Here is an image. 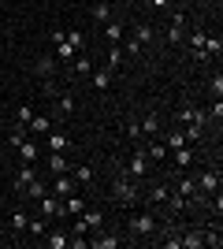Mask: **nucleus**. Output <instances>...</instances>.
Segmentation results:
<instances>
[{"mask_svg":"<svg viewBox=\"0 0 223 249\" xmlns=\"http://www.w3.org/2000/svg\"><path fill=\"white\" fill-rule=\"evenodd\" d=\"M127 231H130V234H138V238H149V234H156V216H149V212H138V216H130Z\"/></svg>","mask_w":223,"mask_h":249,"instance_id":"f257e3e1","label":"nucleus"},{"mask_svg":"<svg viewBox=\"0 0 223 249\" xmlns=\"http://www.w3.org/2000/svg\"><path fill=\"white\" fill-rule=\"evenodd\" d=\"M149 164H153V160L145 156V145H138L134 153H130V160H127V175L130 178H145L149 175Z\"/></svg>","mask_w":223,"mask_h":249,"instance_id":"f03ea898","label":"nucleus"},{"mask_svg":"<svg viewBox=\"0 0 223 249\" xmlns=\"http://www.w3.org/2000/svg\"><path fill=\"white\" fill-rule=\"evenodd\" d=\"M112 194H116V201H127V205L138 201V186H134V178H130V175H119L116 182H112Z\"/></svg>","mask_w":223,"mask_h":249,"instance_id":"7ed1b4c3","label":"nucleus"},{"mask_svg":"<svg viewBox=\"0 0 223 249\" xmlns=\"http://www.w3.org/2000/svg\"><path fill=\"white\" fill-rule=\"evenodd\" d=\"M197 178V190H201L205 197H212L216 190H220V171L216 167H208V171H201V175H193Z\"/></svg>","mask_w":223,"mask_h":249,"instance_id":"20e7f679","label":"nucleus"},{"mask_svg":"<svg viewBox=\"0 0 223 249\" xmlns=\"http://www.w3.org/2000/svg\"><path fill=\"white\" fill-rule=\"evenodd\" d=\"M37 212H41V216H67L64 201L56 197V194H41V197H37Z\"/></svg>","mask_w":223,"mask_h":249,"instance_id":"39448f33","label":"nucleus"},{"mask_svg":"<svg viewBox=\"0 0 223 249\" xmlns=\"http://www.w3.org/2000/svg\"><path fill=\"white\" fill-rule=\"evenodd\" d=\"M175 194H182L186 201H208L201 190H197V178H193V175H182V178H179V190H175Z\"/></svg>","mask_w":223,"mask_h":249,"instance_id":"423d86ee","label":"nucleus"},{"mask_svg":"<svg viewBox=\"0 0 223 249\" xmlns=\"http://www.w3.org/2000/svg\"><path fill=\"white\" fill-rule=\"evenodd\" d=\"M45 149H49V153H64V149H71V138L64 134V130H49V134H45Z\"/></svg>","mask_w":223,"mask_h":249,"instance_id":"0eeeda50","label":"nucleus"},{"mask_svg":"<svg viewBox=\"0 0 223 249\" xmlns=\"http://www.w3.org/2000/svg\"><path fill=\"white\" fill-rule=\"evenodd\" d=\"M41 238H45V246H49V249H67V246H71V234L60 231V227H56V231H45Z\"/></svg>","mask_w":223,"mask_h":249,"instance_id":"6e6552de","label":"nucleus"},{"mask_svg":"<svg viewBox=\"0 0 223 249\" xmlns=\"http://www.w3.org/2000/svg\"><path fill=\"white\" fill-rule=\"evenodd\" d=\"M182 26H186V11H175V15H171V26H168V41L171 45L182 41Z\"/></svg>","mask_w":223,"mask_h":249,"instance_id":"1a4fd4ad","label":"nucleus"},{"mask_svg":"<svg viewBox=\"0 0 223 249\" xmlns=\"http://www.w3.org/2000/svg\"><path fill=\"white\" fill-rule=\"evenodd\" d=\"M74 186H78V182H74V178H71V171H64V175L56 178L52 194H56V197H60V201H64V197H71V194H74Z\"/></svg>","mask_w":223,"mask_h":249,"instance_id":"9d476101","label":"nucleus"},{"mask_svg":"<svg viewBox=\"0 0 223 249\" xmlns=\"http://www.w3.org/2000/svg\"><path fill=\"white\" fill-rule=\"evenodd\" d=\"M168 156L175 160V167H179V171H186V167L193 164V149H190V145H182V149H171Z\"/></svg>","mask_w":223,"mask_h":249,"instance_id":"9b49d317","label":"nucleus"},{"mask_svg":"<svg viewBox=\"0 0 223 249\" xmlns=\"http://www.w3.org/2000/svg\"><path fill=\"white\" fill-rule=\"evenodd\" d=\"M179 123H193V126H205V123H208V115H205L201 108H182V112H179Z\"/></svg>","mask_w":223,"mask_h":249,"instance_id":"f8f14e48","label":"nucleus"},{"mask_svg":"<svg viewBox=\"0 0 223 249\" xmlns=\"http://www.w3.org/2000/svg\"><path fill=\"white\" fill-rule=\"evenodd\" d=\"M37 153H41L37 142H22V145H19V160H22V164H37Z\"/></svg>","mask_w":223,"mask_h":249,"instance_id":"ddd939ff","label":"nucleus"},{"mask_svg":"<svg viewBox=\"0 0 223 249\" xmlns=\"http://www.w3.org/2000/svg\"><path fill=\"white\" fill-rule=\"evenodd\" d=\"M78 219H82V227L86 231H101V223H104V212H78Z\"/></svg>","mask_w":223,"mask_h":249,"instance_id":"4468645a","label":"nucleus"},{"mask_svg":"<svg viewBox=\"0 0 223 249\" xmlns=\"http://www.w3.org/2000/svg\"><path fill=\"white\" fill-rule=\"evenodd\" d=\"M52 126H56V119H49V115H34V119H30V126H26V130H34V134H49Z\"/></svg>","mask_w":223,"mask_h":249,"instance_id":"2eb2a0df","label":"nucleus"},{"mask_svg":"<svg viewBox=\"0 0 223 249\" xmlns=\"http://www.w3.org/2000/svg\"><path fill=\"white\" fill-rule=\"evenodd\" d=\"M168 197H171V186H168V182H156V186L149 190V201H153V205H168Z\"/></svg>","mask_w":223,"mask_h":249,"instance_id":"dca6fc26","label":"nucleus"},{"mask_svg":"<svg viewBox=\"0 0 223 249\" xmlns=\"http://www.w3.org/2000/svg\"><path fill=\"white\" fill-rule=\"evenodd\" d=\"M168 153H171V149L164 145V142H153V145H145V156L153 160V164H160V160H168Z\"/></svg>","mask_w":223,"mask_h":249,"instance_id":"f3484780","label":"nucleus"},{"mask_svg":"<svg viewBox=\"0 0 223 249\" xmlns=\"http://www.w3.org/2000/svg\"><path fill=\"white\" fill-rule=\"evenodd\" d=\"M34 178H37V171H34V164H22V167H19V175H15V186H19V190H26V186H30V182H34Z\"/></svg>","mask_w":223,"mask_h":249,"instance_id":"a211bd4d","label":"nucleus"},{"mask_svg":"<svg viewBox=\"0 0 223 249\" xmlns=\"http://www.w3.org/2000/svg\"><path fill=\"white\" fill-rule=\"evenodd\" d=\"M123 34H127V26H123V22H104V37H108L112 45L123 41Z\"/></svg>","mask_w":223,"mask_h":249,"instance_id":"6ab92c4d","label":"nucleus"},{"mask_svg":"<svg viewBox=\"0 0 223 249\" xmlns=\"http://www.w3.org/2000/svg\"><path fill=\"white\" fill-rule=\"evenodd\" d=\"M93 74V89H108V86H112V71H108V67H97V71H89Z\"/></svg>","mask_w":223,"mask_h":249,"instance_id":"aec40b11","label":"nucleus"},{"mask_svg":"<svg viewBox=\"0 0 223 249\" xmlns=\"http://www.w3.org/2000/svg\"><path fill=\"white\" fill-rule=\"evenodd\" d=\"M64 212L67 216H78V212H86V201L78 194H71V197H64Z\"/></svg>","mask_w":223,"mask_h":249,"instance_id":"412c9836","label":"nucleus"},{"mask_svg":"<svg viewBox=\"0 0 223 249\" xmlns=\"http://www.w3.org/2000/svg\"><path fill=\"white\" fill-rule=\"evenodd\" d=\"M86 242H89L93 249H116V246H119L116 234H97V238H86Z\"/></svg>","mask_w":223,"mask_h":249,"instance_id":"4be33fe9","label":"nucleus"},{"mask_svg":"<svg viewBox=\"0 0 223 249\" xmlns=\"http://www.w3.org/2000/svg\"><path fill=\"white\" fill-rule=\"evenodd\" d=\"M34 67H37V74H41V78H49V74L56 71V56H37V63H34Z\"/></svg>","mask_w":223,"mask_h":249,"instance_id":"5701e85b","label":"nucleus"},{"mask_svg":"<svg viewBox=\"0 0 223 249\" xmlns=\"http://www.w3.org/2000/svg\"><path fill=\"white\" fill-rule=\"evenodd\" d=\"M56 112H60V115H71L74 112V93H60V97H56Z\"/></svg>","mask_w":223,"mask_h":249,"instance_id":"b1692460","label":"nucleus"},{"mask_svg":"<svg viewBox=\"0 0 223 249\" xmlns=\"http://www.w3.org/2000/svg\"><path fill=\"white\" fill-rule=\"evenodd\" d=\"M93 22H112V4H93Z\"/></svg>","mask_w":223,"mask_h":249,"instance_id":"393cba45","label":"nucleus"},{"mask_svg":"<svg viewBox=\"0 0 223 249\" xmlns=\"http://www.w3.org/2000/svg\"><path fill=\"white\" fill-rule=\"evenodd\" d=\"M49 171H52V175H64V171H67L64 153H52V156H49Z\"/></svg>","mask_w":223,"mask_h":249,"instance_id":"a878e982","label":"nucleus"},{"mask_svg":"<svg viewBox=\"0 0 223 249\" xmlns=\"http://www.w3.org/2000/svg\"><path fill=\"white\" fill-rule=\"evenodd\" d=\"M67 45H71L74 52H82L86 49V34L82 30H67Z\"/></svg>","mask_w":223,"mask_h":249,"instance_id":"bb28decb","label":"nucleus"},{"mask_svg":"<svg viewBox=\"0 0 223 249\" xmlns=\"http://www.w3.org/2000/svg\"><path fill=\"white\" fill-rule=\"evenodd\" d=\"M71 178H74V182H93V167H89V164L74 167V171H71Z\"/></svg>","mask_w":223,"mask_h":249,"instance_id":"cd10ccee","label":"nucleus"},{"mask_svg":"<svg viewBox=\"0 0 223 249\" xmlns=\"http://www.w3.org/2000/svg\"><path fill=\"white\" fill-rule=\"evenodd\" d=\"M134 41L149 45V41H153V26H145V22H138V26H134Z\"/></svg>","mask_w":223,"mask_h":249,"instance_id":"c85d7f7f","label":"nucleus"},{"mask_svg":"<svg viewBox=\"0 0 223 249\" xmlns=\"http://www.w3.org/2000/svg\"><path fill=\"white\" fill-rule=\"evenodd\" d=\"M205 238L201 234H186V238H179V249H201Z\"/></svg>","mask_w":223,"mask_h":249,"instance_id":"c756f323","label":"nucleus"},{"mask_svg":"<svg viewBox=\"0 0 223 249\" xmlns=\"http://www.w3.org/2000/svg\"><path fill=\"white\" fill-rule=\"evenodd\" d=\"M141 134H153V138L160 134V119H156V115H149V119H141Z\"/></svg>","mask_w":223,"mask_h":249,"instance_id":"7c9ffc66","label":"nucleus"},{"mask_svg":"<svg viewBox=\"0 0 223 249\" xmlns=\"http://www.w3.org/2000/svg\"><path fill=\"white\" fill-rule=\"evenodd\" d=\"M108 71H112V67H119V63H123V45H112V52H108Z\"/></svg>","mask_w":223,"mask_h":249,"instance_id":"2f4dec72","label":"nucleus"},{"mask_svg":"<svg viewBox=\"0 0 223 249\" xmlns=\"http://www.w3.org/2000/svg\"><path fill=\"white\" fill-rule=\"evenodd\" d=\"M26 223H30V216H26V212H11V231H26Z\"/></svg>","mask_w":223,"mask_h":249,"instance_id":"473e14b6","label":"nucleus"},{"mask_svg":"<svg viewBox=\"0 0 223 249\" xmlns=\"http://www.w3.org/2000/svg\"><path fill=\"white\" fill-rule=\"evenodd\" d=\"M15 119H19V126H30V119H34V108H30V104H19Z\"/></svg>","mask_w":223,"mask_h":249,"instance_id":"72a5a7b5","label":"nucleus"},{"mask_svg":"<svg viewBox=\"0 0 223 249\" xmlns=\"http://www.w3.org/2000/svg\"><path fill=\"white\" fill-rule=\"evenodd\" d=\"M119 45H123V41H119ZM141 52H145V45H141V41H134V37H130V41L123 45V56H141Z\"/></svg>","mask_w":223,"mask_h":249,"instance_id":"f704fd0d","label":"nucleus"},{"mask_svg":"<svg viewBox=\"0 0 223 249\" xmlns=\"http://www.w3.org/2000/svg\"><path fill=\"white\" fill-rule=\"evenodd\" d=\"M74 71H78V74H89V71H93V63H89V60H86V56H82V52H78V56H74Z\"/></svg>","mask_w":223,"mask_h":249,"instance_id":"c9c22d12","label":"nucleus"},{"mask_svg":"<svg viewBox=\"0 0 223 249\" xmlns=\"http://www.w3.org/2000/svg\"><path fill=\"white\" fill-rule=\"evenodd\" d=\"M26 231H30V234H37V238H41L45 231H49V223H45V219L37 216V219H30V223H26Z\"/></svg>","mask_w":223,"mask_h":249,"instance_id":"e433bc0d","label":"nucleus"},{"mask_svg":"<svg viewBox=\"0 0 223 249\" xmlns=\"http://www.w3.org/2000/svg\"><path fill=\"white\" fill-rule=\"evenodd\" d=\"M164 142H168V149H182V145H186V138H182V130H171V134L164 138Z\"/></svg>","mask_w":223,"mask_h":249,"instance_id":"4c0bfd02","label":"nucleus"},{"mask_svg":"<svg viewBox=\"0 0 223 249\" xmlns=\"http://www.w3.org/2000/svg\"><path fill=\"white\" fill-rule=\"evenodd\" d=\"M123 130H127L130 142H138V138H141V123H130V119H127V123H123Z\"/></svg>","mask_w":223,"mask_h":249,"instance_id":"58836bf2","label":"nucleus"},{"mask_svg":"<svg viewBox=\"0 0 223 249\" xmlns=\"http://www.w3.org/2000/svg\"><path fill=\"white\" fill-rule=\"evenodd\" d=\"M201 238H205V246H212V249H220V231H208V234H201Z\"/></svg>","mask_w":223,"mask_h":249,"instance_id":"ea45409f","label":"nucleus"},{"mask_svg":"<svg viewBox=\"0 0 223 249\" xmlns=\"http://www.w3.org/2000/svg\"><path fill=\"white\" fill-rule=\"evenodd\" d=\"M22 142H26V134H22V130H15V134H11V138H8V145H11V149H19V145H22Z\"/></svg>","mask_w":223,"mask_h":249,"instance_id":"a19ab883","label":"nucleus"},{"mask_svg":"<svg viewBox=\"0 0 223 249\" xmlns=\"http://www.w3.org/2000/svg\"><path fill=\"white\" fill-rule=\"evenodd\" d=\"M223 115V104H220V97H216V104H212V112H208V119H220Z\"/></svg>","mask_w":223,"mask_h":249,"instance_id":"79ce46f5","label":"nucleus"},{"mask_svg":"<svg viewBox=\"0 0 223 249\" xmlns=\"http://www.w3.org/2000/svg\"><path fill=\"white\" fill-rule=\"evenodd\" d=\"M149 4H153L156 11H168V8H171V0H149Z\"/></svg>","mask_w":223,"mask_h":249,"instance_id":"37998d69","label":"nucleus"}]
</instances>
